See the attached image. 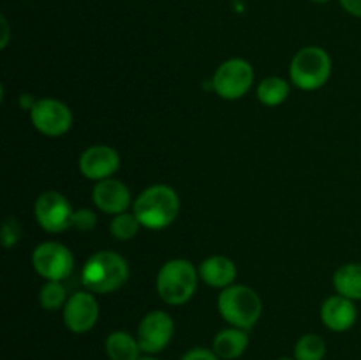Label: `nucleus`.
Masks as SVG:
<instances>
[{
    "instance_id": "f257e3e1",
    "label": "nucleus",
    "mask_w": 361,
    "mask_h": 360,
    "mask_svg": "<svg viewBox=\"0 0 361 360\" xmlns=\"http://www.w3.org/2000/svg\"><path fill=\"white\" fill-rule=\"evenodd\" d=\"M133 212L141 226L148 229H164L180 212V198L173 187L157 184L145 189L134 201Z\"/></svg>"
},
{
    "instance_id": "f03ea898",
    "label": "nucleus",
    "mask_w": 361,
    "mask_h": 360,
    "mask_svg": "<svg viewBox=\"0 0 361 360\" xmlns=\"http://www.w3.org/2000/svg\"><path fill=\"white\" fill-rule=\"evenodd\" d=\"M129 279V263L113 251L92 254L81 270V281L92 293H111L122 288Z\"/></svg>"
},
{
    "instance_id": "7ed1b4c3",
    "label": "nucleus",
    "mask_w": 361,
    "mask_h": 360,
    "mask_svg": "<svg viewBox=\"0 0 361 360\" xmlns=\"http://www.w3.org/2000/svg\"><path fill=\"white\" fill-rule=\"evenodd\" d=\"M197 275L200 272L189 260L176 258L166 261L155 281L159 296L169 306H182L189 302L197 288Z\"/></svg>"
},
{
    "instance_id": "20e7f679",
    "label": "nucleus",
    "mask_w": 361,
    "mask_h": 360,
    "mask_svg": "<svg viewBox=\"0 0 361 360\" xmlns=\"http://www.w3.org/2000/svg\"><path fill=\"white\" fill-rule=\"evenodd\" d=\"M217 307L221 316L231 327L249 330L257 323L263 311L259 295L252 288L243 284H231L219 295Z\"/></svg>"
},
{
    "instance_id": "39448f33",
    "label": "nucleus",
    "mask_w": 361,
    "mask_h": 360,
    "mask_svg": "<svg viewBox=\"0 0 361 360\" xmlns=\"http://www.w3.org/2000/svg\"><path fill=\"white\" fill-rule=\"evenodd\" d=\"M331 73L330 55L319 46L300 49L291 60V81L302 90H317L328 81Z\"/></svg>"
},
{
    "instance_id": "423d86ee",
    "label": "nucleus",
    "mask_w": 361,
    "mask_h": 360,
    "mask_svg": "<svg viewBox=\"0 0 361 360\" xmlns=\"http://www.w3.org/2000/svg\"><path fill=\"white\" fill-rule=\"evenodd\" d=\"M254 83V69L247 60L229 59L217 67L212 80V87L219 97L235 101L243 97Z\"/></svg>"
},
{
    "instance_id": "0eeeda50",
    "label": "nucleus",
    "mask_w": 361,
    "mask_h": 360,
    "mask_svg": "<svg viewBox=\"0 0 361 360\" xmlns=\"http://www.w3.org/2000/svg\"><path fill=\"white\" fill-rule=\"evenodd\" d=\"M35 272L46 281H63L74 268V256L63 244L42 242L32 253Z\"/></svg>"
},
{
    "instance_id": "6e6552de",
    "label": "nucleus",
    "mask_w": 361,
    "mask_h": 360,
    "mask_svg": "<svg viewBox=\"0 0 361 360\" xmlns=\"http://www.w3.org/2000/svg\"><path fill=\"white\" fill-rule=\"evenodd\" d=\"M34 214L42 229L49 233H62L73 224L74 210L63 194L46 191L35 200Z\"/></svg>"
},
{
    "instance_id": "1a4fd4ad",
    "label": "nucleus",
    "mask_w": 361,
    "mask_h": 360,
    "mask_svg": "<svg viewBox=\"0 0 361 360\" xmlns=\"http://www.w3.org/2000/svg\"><path fill=\"white\" fill-rule=\"evenodd\" d=\"M30 119L35 129L49 138L62 136L73 126V113L69 106L49 97L37 99L30 109Z\"/></svg>"
},
{
    "instance_id": "9d476101",
    "label": "nucleus",
    "mask_w": 361,
    "mask_h": 360,
    "mask_svg": "<svg viewBox=\"0 0 361 360\" xmlns=\"http://www.w3.org/2000/svg\"><path fill=\"white\" fill-rule=\"evenodd\" d=\"M173 332H175L173 318L164 311H152L141 320L140 327H137V344L143 353L155 355L169 344Z\"/></svg>"
},
{
    "instance_id": "9b49d317",
    "label": "nucleus",
    "mask_w": 361,
    "mask_h": 360,
    "mask_svg": "<svg viewBox=\"0 0 361 360\" xmlns=\"http://www.w3.org/2000/svg\"><path fill=\"white\" fill-rule=\"evenodd\" d=\"M99 320V304L92 293L76 292L63 306V323L74 334H83L94 328Z\"/></svg>"
},
{
    "instance_id": "f8f14e48",
    "label": "nucleus",
    "mask_w": 361,
    "mask_h": 360,
    "mask_svg": "<svg viewBox=\"0 0 361 360\" xmlns=\"http://www.w3.org/2000/svg\"><path fill=\"white\" fill-rule=\"evenodd\" d=\"M78 166H80L81 175L99 182L116 173V169L120 168V155L115 148L108 145H94L80 155Z\"/></svg>"
},
{
    "instance_id": "ddd939ff",
    "label": "nucleus",
    "mask_w": 361,
    "mask_h": 360,
    "mask_svg": "<svg viewBox=\"0 0 361 360\" xmlns=\"http://www.w3.org/2000/svg\"><path fill=\"white\" fill-rule=\"evenodd\" d=\"M92 200H94L95 207L104 214L118 215L129 208L130 191L126 184L109 176V179L99 180L95 184L94 191H92Z\"/></svg>"
},
{
    "instance_id": "4468645a",
    "label": "nucleus",
    "mask_w": 361,
    "mask_h": 360,
    "mask_svg": "<svg viewBox=\"0 0 361 360\" xmlns=\"http://www.w3.org/2000/svg\"><path fill=\"white\" fill-rule=\"evenodd\" d=\"M358 311L355 300L342 295H334L326 299L321 306V321L334 332H345L356 323Z\"/></svg>"
},
{
    "instance_id": "2eb2a0df",
    "label": "nucleus",
    "mask_w": 361,
    "mask_h": 360,
    "mask_svg": "<svg viewBox=\"0 0 361 360\" xmlns=\"http://www.w3.org/2000/svg\"><path fill=\"white\" fill-rule=\"evenodd\" d=\"M200 279L212 288H228L236 279V265L226 256H210L201 261Z\"/></svg>"
},
{
    "instance_id": "dca6fc26",
    "label": "nucleus",
    "mask_w": 361,
    "mask_h": 360,
    "mask_svg": "<svg viewBox=\"0 0 361 360\" xmlns=\"http://www.w3.org/2000/svg\"><path fill=\"white\" fill-rule=\"evenodd\" d=\"M249 346V335L242 328H224L214 339V353L222 360H235L245 353Z\"/></svg>"
},
{
    "instance_id": "f3484780",
    "label": "nucleus",
    "mask_w": 361,
    "mask_h": 360,
    "mask_svg": "<svg viewBox=\"0 0 361 360\" xmlns=\"http://www.w3.org/2000/svg\"><path fill=\"white\" fill-rule=\"evenodd\" d=\"M334 286L338 295L349 300H361V265H342L334 274Z\"/></svg>"
},
{
    "instance_id": "a211bd4d",
    "label": "nucleus",
    "mask_w": 361,
    "mask_h": 360,
    "mask_svg": "<svg viewBox=\"0 0 361 360\" xmlns=\"http://www.w3.org/2000/svg\"><path fill=\"white\" fill-rule=\"evenodd\" d=\"M106 353L111 360H137L141 359V348L137 339L127 332H111L106 339Z\"/></svg>"
},
{
    "instance_id": "6ab92c4d",
    "label": "nucleus",
    "mask_w": 361,
    "mask_h": 360,
    "mask_svg": "<svg viewBox=\"0 0 361 360\" xmlns=\"http://www.w3.org/2000/svg\"><path fill=\"white\" fill-rule=\"evenodd\" d=\"M289 90H291V88H289V83L284 78H264V80L257 85V99L267 106H279L288 99Z\"/></svg>"
},
{
    "instance_id": "aec40b11",
    "label": "nucleus",
    "mask_w": 361,
    "mask_h": 360,
    "mask_svg": "<svg viewBox=\"0 0 361 360\" xmlns=\"http://www.w3.org/2000/svg\"><path fill=\"white\" fill-rule=\"evenodd\" d=\"M326 355V342L317 334H305L296 341L295 359L296 360H323Z\"/></svg>"
},
{
    "instance_id": "412c9836",
    "label": "nucleus",
    "mask_w": 361,
    "mask_h": 360,
    "mask_svg": "<svg viewBox=\"0 0 361 360\" xmlns=\"http://www.w3.org/2000/svg\"><path fill=\"white\" fill-rule=\"evenodd\" d=\"M67 292L62 281H46L39 292V304L46 311H56L67 304Z\"/></svg>"
},
{
    "instance_id": "4be33fe9",
    "label": "nucleus",
    "mask_w": 361,
    "mask_h": 360,
    "mask_svg": "<svg viewBox=\"0 0 361 360\" xmlns=\"http://www.w3.org/2000/svg\"><path fill=\"white\" fill-rule=\"evenodd\" d=\"M141 228L140 219L136 217V214H129V212H123L113 217L111 224H109V232L115 236L116 240H130L137 235Z\"/></svg>"
},
{
    "instance_id": "5701e85b",
    "label": "nucleus",
    "mask_w": 361,
    "mask_h": 360,
    "mask_svg": "<svg viewBox=\"0 0 361 360\" xmlns=\"http://www.w3.org/2000/svg\"><path fill=\"white\" fill-rule=\"evenodd\" d=\"M2 244L6 249L13 247L21 239V226L14 217H6L2 222Z\"/></svg>"
},
{
    "instance_id": "b1692460",
    "label": "nucleus",
    "mask_w": 361,
    "mask_h": 360,
    "mask_svg": "<svg viewBox=\"0 0 361 360\" xmlns=\"http://www.w3.org/2000/svg\"><path fill=\"white\" fill-rule=\"evenodd\" d=\"M97 222V215L90 208H80V210H74L73 214V224L71 228H76L80 232H90L92 228Z\"/></svg>"
},
{
    "instance_id": "393cba45",
    "label": "nucleus",
    "mask_w": 361,
    "mask_h": 360,
    "mask_svg": "<svg viewBox=\"0 0 361 360\" xmlns=\"http://www.w3.org/2000/svg\"><path fill=\"white\" fill-rule=\"evenodd\" d=\"M182 360H219V356L215 355L212 349L207 348H192L182 356Z\"/></svg>"
},
{
    "instance_id": "a878e982",
    "label": "nucleus",
    "mask_w": 361,
    "mask_h": 360,
    "mask_svg": "<svg viewBox=\"0 0 361 360\" xmlns=\"http://www.w3.org/2000/svg\"><path fill=\"white\" fill-rule=\"evenodd\" d=\"M341 6L353 16L361 18V0H341Z\"/></svg>"
},
{
    "instance_id": "bb28decb",
    "label": "nucleus",
    "mask_w": 361,
    "mask_h": 360,
    "mask_svg": "<svg viewBox=\"0 0 361 360\" xmlns=\"http://www.w3.org/2000/svg\"><path fill=\"white\" fill-rule=\"evenodd\" d=\"M35 99H32V95L30 94H23L21 95V99H20V104L23 106L25 109H28V112H30L32 108H34V104H35Z\"/></svg>"
},
{
    "instance_id": "cd10ccee",
    "label": "nucleus",
    "mask_w": 361,
    "mask_h": 360,
    "mask_svg": "<svg viewBox=\"0 0 361 360\" xmlns=\"http://www.w3.org/2000/svg\"><path fill=\"white\" fill-rule=\"evenodd\" d=\"M0 21H2V30H4L2 42H0V46H2V48H6V46H7V41H9V25H7L6 16L0 18Z\"/></svg>"
},
{
    "instance_id": "c85d7f7f",
    "label": "nucleus",
    "mask_w": 361,
    "mask_h": 360,
    "mask_svg": "<svg viewBox=\"0 0 361 360\" xmlns=\"http://www.w3.org/2000/svg\"><path fill=\"white\" fill-rule=\"evenodd\" d=\"M137 360H159V359H155V356H141V359Z\"/></svg>"
},
{
    "instance_id": "c756f323",
    "label": "nucleus",
    "mask_w": 361,
    "mask_h": 360,
    "mask_svg": "<svg viewBox=\"0 0 361 360\" xmlns=\"http://www.w3.org/2000/svg\"><path fill=\"white\" fill-rule=\"evenodd\" d=\"M312 2H317V4H324V2H330V0H312Z\"/></svg>"
},
{
    "instance_id": "7c9ffc66",
    "label": "nucleus",
    "mask_w": 361,
    "mask_h": 360,
    "mask_svg": "<svg viewBox=\"0 0 361 360\" xmlns=\"http://www.w3.org/2000/svg\"><path fill=\"white\" fill-rule=\"evenodd\" d=\"M279 360H296V359H289V356H282V359H279Z\"/></svg>"
}]
</instances>
